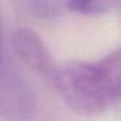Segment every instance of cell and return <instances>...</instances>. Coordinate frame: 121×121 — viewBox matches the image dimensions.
I'll return each mask as SVG.
<instances>
[{
	"label": "cell",
	"mask_w": 121,
	"mask_h": 121,
	"mask_svg": "<svg viewBox=\"0 0 121 121\" xmlns=\"http://www.w3.org/2000/svg\"><path fill=\"white\" fill-rule=\"evenodd\" d=\"M51 83L73 112L83 116L104 112L121 99V47L96 63L60 64Z\"/></svg>",
	"instance_id": "1"
},
{
	"label": "cell",
	"mask_w": 121,
	"mask_h": 121,
	"mask_svg": "<svg viewBox=\"0 0 121 121\" xmlns=\"http://www.w3.org/2000/svg\"><path fill=\"white\" fill-rule=\"evenodd\" d=\"M11 44L16 56L39 77L52 82L57 64L40 37L29 27H18L13 31Z\"/></svg>",
	"instance_id": "2"
},
{
	"label": "cell",
	"mask_w": 121,
	"mask_h": 121,
	"mask_svg": "<svg viewBox=\"0 0 121 121\" xmlns=\"http://www.w3.org/2000/svg\"><path fill=\"white\" fill-rule=\"evenodd\" d=\"M35 109V98L17 77H0V115L7 121H29Z\"/></svg>",
	"instance_id": "3"
},
{
	"label": "cell",
	"mask_w": 121,
	"mask_h": 121,
	"mask_svg": "<svg viewBox=\"0 0 121 121\" xmlns=\"http://www.w3.org/2000/svg\"><path fill=\"white\" fill-rule=\"evenodd\" d=\"M102 0H68V5L76 12H94L99 8Z\"/></svg>",
	"instance_id": "4"
}]
</instances>
